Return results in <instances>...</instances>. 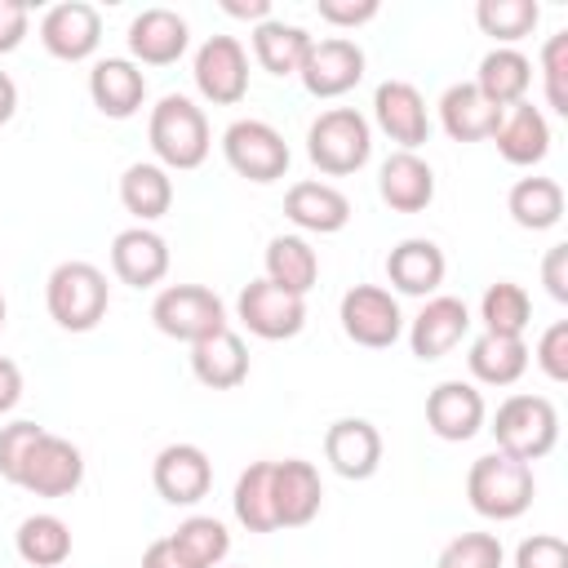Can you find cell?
I'll list each match as a JSON object with an SVG mask.
<instances>
[{"label":"cell","instance_id":"f35d334b","mask_svg":"<svg viewBox=\"0 0 568 568\" xmlns=\"http://www.w3.org/2000/svg\"><path fill=\"white\" fill-rule=\"evenodd\" d=\"M169 537H173V546H178L195 568H217V564L231 555V532H226V524L213 519V515H186Z\"/></svg>","mask_w":568,"mask_h":568},{"label":"cell","instance_id":"74e56055","mask_svg":"<svg viewBox=\"0 0 568 568\" xmlns=\"http://www.w3.org/2000/svg\"><path fill=\"white\" fill-rule=\"evenodd\" d=\"M475 22L484 36H493L501 49H515L524 36H532V27L541 22V4L537 0H479L475 4Z\"/></svg>","mask_w":568,"mask_h":568},{"label":"cell","instance_id":"8d00e7d4","mask_svg":"<svg viewBox=\"0 0 568 568\" xmlns=\"http://www.w3.org/2000/svg\"><path fill=\"white\" fill-rule=\"evenodd\" d=\"M231 510L248 532H275V506H271V462H248L235 479Z\"/></svg>","mask_w":568,"mask_h":568},{"label":"cell","instance_id":"6da1fadb","mask_svg":"<svg viewBox=\"0 0 568 568\" xmlns=\"http://www.w3.org/2000/svg\"><path fill=\"white\" fill-rule=\"evenodd\" d=\"M532 493H537V479H532V466L510 457V453H484L470 462L466 470V497H470V510L484 515V519H497V524H510L519 519L528 506H532Z\"/></svg>","mask_w":568,"mask_h":568},{"label":"cell","instance_id":"cb8c5ba5","mask_svg":"<svg viewBox=\"0 0 568 568\" xmlns=\"http://www.w3.org/2000/svg\"><path fill=\"white\" fill-rule=\"evenodd\" d=\"M284 217L297 226V231H311V235H337L346 222H351V200L333 186V182H293L288 195H284Z\"/></svg>","mask_w":568,"mask_h":568},{"label":"cell","instance_id":"3957f363","mask_svg":"<svg viewBox=\"0 0 568 568\" xmlns=\"http://www.w3.org/2000/svg\"><path fill=\"white\" fill-rule=\"evenodd\" d=\"M44 306L53 315L58 328L67 333H89L102 324L106 306H111V284L106 275L84 262V257H71V262H58L44 280Z\"/></svg>","mask_w":568,"mask_h":568},{"label":"cell","instance_id":"ac0fdd59","mask_svg":"<svg viewBox=\"0 0 568 568\" xmlns=\"http://www.w3.org/2000/svg\"><path fill=\"white\" fill-rule=\"evenodd\" d=\"M484 395L475 390V382H439L430 395H426V426L448 439V444H466L484 430Z\"/></svg>","mask_w":568,"mask_h":568},{"label":"cell","instance_id":"8992f818","mask_svg":"<svg viewBox=\"0 0 568 568\" xmlns=\"http://www.w3.org/2000/svg\"><path fill=\"white\" fill-rule=\"evenodd\" d=\"M151 324L164 337L195 346V342H204V337H213V333L226 328V306L204 284H169L151 302Z\"/></svg>","mask_w":568,"mask_h":568},{"label":"cell","instance_id":"83f0119b","mask_svg":"<svg viewBox=\"0 0 568 568\" xmlns=\"http://www.w3.org/2000/svg\"><path fill=\"white\" fill-rule=\"evenodd\" d=\"M493 142H497V151H501L506 164H519V169L541 164L546 151H550V120L541 115V106L519 102V106L501 111V124H497Z\"/></svg>","mask_w":568,"mask_h":568},{"label":"cell","instance_id":"ffe728a7","mask_svg":"<svg viewBox=\"0 0 568 568\" xmlns=\"http://www.w3.org/2000/svg\"><path fill=\"white\" fill-rule=\"evenodd\" d=\"M186 44H191V31L178 9L151 4L129 22V53L142 67H169L186 53Z\"/></svg>","mask_w":568,"mask_h":568},{"label":"cell","instance_id":"7bdbcfd3","mask_svg":"<svg viewBox=\"0 0 568 568\" xmlns=\"http://www.w3.org/2000/svg\"><path fill=\"white\" fill-rule=\"evenodd\" d=\"M515 568H568V541L555 532H532L515 546Z\"/></svg>","mask_w":568,"mask_h":568},{"label":"cell","instance_id":"277c9868","mask_svg":"<svg viewBox=\"0 0 568 568\" xmlns=\"http://www.w3.org/2000/svg\"><path fill=\"white\" fill-rule=\"evenodd\" d=\"M306 155L320 173L346 178L368 164L373 155V129L355 106H328L306 129Z\"/></svg>","mask_w":568,"mask_h":568},{"label":"cell","instance_id":"30bf717a","mask_svg":"<svg viewBox=\"0 0 568 568\" xmlns=\"http://www.w3.org/2000/svg\"><path fill=\"white\" fill-rule=\"evenodd\" d=\"M191 75H195L200 98H209L213 106H235L248 93V53L235 36H209L195 49Z\"/></svg>","mask_w":568,"mask_h":568},{"label":"cell","instance_id":"db71d44e","mask_svg":"<svg viewBox=\"0 0 568 568\" xmlns=\"http://www.w3.org/2000/svg\"><path fill=\"white\" fill-rule=\"evenodd\" d=\"M235 568H244V564H235Z\"/></svg>","mask_w":568,"mask_h":568},{"label":"cell","instance_id":"4316f807","mask_svg":"<svg viewBox=\"0 0 568 568\" xmlns=\"http://www.w3.org/2000/svg\"><path fill=\"white\" fill-rule=\"evenodd\" d=\"M439 124H444V133L453 142H484V138L497 133L501 111L470 80H462V84H448L444 89V98H439Z\"/></svg>","mask_w":568,"mask_h":568},{"label":"cell","instance_id":"b9f144b4","mask_svg":"<svg viewBox=\"0 0 568 568\" xmlns=\"http://www.w3.org/2000/svg\"><path fill=\"white\" fill-rule=\"evenodd\" d=\"M40 435H44V426H36L27 417L0 426V479L18 484V475H22V466H27V457H31V448H36Z\"/></svg>","mask_w":568,"mask_h":568},{"label":"cell","instance_id":"8fae6325","mask_svg":"<svg viewBox=\"0 0 568 568\" xmlns=\"http://www.w3.org/2000/svg\"><path fill=\"white\" fill-rule=\"evenodd\" d=\"M311 98H342L364 80V49L351 36H324L311 40V53L297 71Z\"/></svg>","mask_w":568,"mask_h":568},{"label":"cell","instance_id":"d590c367","mask_svg":"<svg viewBox=\"0 0 568 568\" xmlns=\"http://www.w3.org/2000/svg\"><path fill=\"white\" fill-rule=\"evenodd\" d=\"M479 320H484V333L524 337V328H528V320H532V297L524 293V284L497 280V284H488L484 297H479Z\"/></svg>","mask_w":568,"mask_h":568},{"label":"cell","instance_id":"ab89813d","mask_svg":"<svg viewBox=\"0 0 568 568\" xmlns=\"http://www.w3.org/2000/svg\"><path fill=\"white\" fill-rule=\"evenodd\" d=\"M506 550L497 532H457L453 541H444L435 568H501Z\"/></svg>","mask_w":568,"mask_h":568},{"label":"cell","instance_id":"60d3db41","mask_svg":"<svg viewBox=\"0 0 568 568\" xmlns=\"http://www.w3.org/2000/svg\"><path fill=\"white\" fill-rule=\"evenodd\" d=\"M541 84H546V106L555 115H568V31H555L541 49Z\"/></svg>","mask_w":568,"mask_h":568},{"label":"cell","instance_id":"44dd1931","mask_svg":"<svg viewBox=\"0 0 568 568\" xmlns=\"http://www.w3.org/2000/svg\"><path fill=\"white\" fill-rule=\"evenodd\" d=\"M111 271L129 288H155L169 275V244L151 226H124L111 240Z\"/></svg>","mask_w":568,"mask_h":568},{"label":"cell","instance_id":"7a4b0ae2","mask_svg":"<svg viewBox=\"0 0 568 568\" xmlns=\"http://www.w3.org/2000/svg\"><path fill=\"white\" fill-rule=\"evenodd\" d=\"M146 142L155 151V164L160 169H200L209 160V120L204 111L186 98V93H164L155 106H151V120H146Z\"/></svg>","mask_w":568,"mask_h":568},{"label":"cell","instance_id":"f907efd6","mask_svg":"<svg viewBox=\"0 0 568 568\" xmlns=\"http://www.w3.org/2000/svg\"><path fill=\"white\" fill-rule=\"evenodd\" d=\"M222 13L248 18V22H266L271 18V0H222Z\"/></svg>","mask_w":568,"mask_h":568},{"label":"cell","instance_id":"d4e9b609","mask_svg":"<svg viewBox=\"0 0 568 568\" xmlns=\"http://www.w3.org/2000/svg\"><path fill=\"white\" fill-rule=\"evenodd\" d=\"M377 195L395 213H422L435 200V169L417 151H390L377 173Z\"/></svg>","mask_w":568,"mask_h":568},{"label":"cell","instance_id":"9c48e42d","mask_svg":"<svg viewBox=\"0 0 568 568\" xmlns=\"http://www.w3.org/2000/svg\"><path fill=\"white\" fill-rule=\"evenodd\" d=\"M235 315L253 337L284 342V337H297L306 328V297H297V293H288V288H280L262 275V280H248L240 288Z\"/></svg>","mask_w":568,"mask_h":568},{"label":"cell","instance_id":"52a82bcc","mask_svg":"<svg viewBox=\"0 0 568 568\" xmlns=\"http://www.w3.org/2000/svg\"><path fill=\"white\" fill-rule=\"evenodd\" d=\"M222 155H226V164L240 178H248L257 186L280 182L288 173V164H293V151H288L284 133L275 124H266V120H235V124H226Z\"/></svg>","mask_w":568,"mask_h":568},{"label":"cell","instance_id":"bcb514c9","mask_svg":"<svg viewBox=\"0 0 568 568\" xmlns=\"http://www.w3.org/2000/svg\"><path fill=\"white\" fill-rule=\"evenodd\" d=\"M31 27V9L22 0H0V53H13L27 40Z\"/></svg>","mask_w":568,"mask_h":568},{"label":"cell","instance_id":"681fc988","mask_svg":"<svg viewBox=\"0 0 568 568\" xmlns=\"http://www.w3.org/2000/svg\"><path fill=\"white\" fill-rule=\"evenodd\" d=\"M18 399H22V368L9 355H0V417L13 413Z\"/></svg>","mask_w":568,"mask_h":568},{"label":"cell","instance_id":"484cf974","mask_svg":"<svg viewBox=\"0 0 568 568\" xmlns=\"http://www.w3.org/2000/svg\"><path fill=\"white\" fill-rule=\"evenodd\" d=\"M191 373H195V382L209 386V390H235V386L248 377L244 337L226 324L222 333L195 342V346H191Z\"/></svg>","mask_w":568,"mask_h":568},{"label":"cell","instance_id":"4fadbf2b","mask_svg":"<svg viewBox=\"0 0 568 568\" xmlns=\"http://www.w3.org/2000/svg\"><path fill=\"white\" fill-rule=\"evenodd\" d=\"M80 479H84V453L71 439L44 430L18 475V488H27L36 497H67L80 488Z\"/></svg>","mask_w":568,"mask_h":568},{"label":"cell","instance_id":"836d02e7","mask_svg":"<svg viewBox=\"0 0 568 568\" xmlns=\"http://www.w3.org/2000/svg\"><path fill=\"white\" fill-rule=\"evenodd\" d=\"M506 213L524 231H550L564 217V186L555 178H519L506 195Z\"/></svg>","mask_w":568,"mask_h":568},{"label":"cell","instance_id":"816d5d0a","mask_svg":"<svg viewBox=\"0 0 568 568\" xmlns=\"http://www.w3.org/2000/svg\"><path fill=\"white\" fill-rule=\"evenodd\" d=\"M13 111H18V84L9 71H0V124H9Z\"/></svg>","mask_w":568,"mask_h":568},{"label":"cell","instance_id":"f5cc1de1","mask_svg":"<svg viewBox=\"0 0 568 568\" xmlns=\"http://www.w3.org/2000/svg\"><path fill=\"white\" fill-rule=\"evenodd\" d=\"M0 328H4V293H0Z\"/></svg>","mask_w":568,"mask_h":568},{"label":"cell","instance_id":"d6a6232c","mask_svg":"<svg viewBox=\"0 0 568 568\" xmlns=\"http://www.w3.org/2000/svg\"><path fill=\"white\" fill-rule=\"evenodd\" d=\"M13 546H18V559L31 564V568H62L71 559V528L62 515H27L13 532Z\"/></svg>","mask_w":568,"mask_h":568},{"label":"cell","instance_id":"e0dca14e","mask_svg":"<svg viewBox=\"0 0 568 568\" xmlns=\"http://www.w3.org/2000/svg\"><path fill=\"white\" fill-rule=\"evenodd\" d=\"M470 333V311L462 297L435 293L426 297V306L413 315L408 324V346L417 359H444L453 346H462V337Z\"/></svg>","mask_w":568,"mask_h":568},{"label":"cell","instance_id":"5bb4252c","mask_svg":"<svg viewBox=\"0 0 568 568\" xmlns=\"http://www.w3.org/2000/svg\"><path fill=\"white\" fill-rule=\"evenodd\" d=\"M271 506H275V528H306L324 506V484L315 462L306 457L271 462Z\"/></svg>","mask_w":568,"mask_h":568},{"label":"cell","instance_id":"7402d4cb","mask_svg":"<svg viewBox=\"0 0 568 568\" xmlns=\"http://www.w3.org/2000/svg\"><path fill=\"white\" fill-rule=\"evenodd\" d=\"M89 98L106 120H129L146 102V75L133 58H98L89 71Z\"/></svg>","mask_w":568,"mask_h":568},{"label":"cell","instance_id":"f6af8a7d","mask_svg":"<svg viewBox=\"0 0 568 568\" xmlns=\"http://www.w3.org/2000/svg\"><path fill=\"white\" fill-rule=\"evenodd\" d=\"M315 9H320V18L328 27H364V22H373L382 13L377 0H320Z\"/></svg>","mask_w":568,"mask_h":568},{"label":"cell","instance_id":"f1b7e54d","mask_svg":"<svg viewBox=\"0 0 568 568\" xmlns=\"http://www.w3.org/2000/svg\"><path fill=\"white\" fill-rule=\"evenodd\" d=\"M497 111H510L519 102H528V84H532V62L519 53V49H488L479 58V71L470 80Z\"/></svg>","mask_w":568,"mask_h":568},{"label":"cell","instance_id":"1f68e13d","mask_svg":"<svg viewBox=\"0 0 568 568\" xmlns=\"http://www.w3.org/2000/svg\"><path fill=\"white\" fill-rule=\"evenodd\" d=\"M311 53V36L306 27L297 22H284V18H266L253 27V58L262 62V71L271 75H297L302 62Z\"/></svg>","mask_w":568,"mask_h":568},{"label":"cell","instance_id":"603a6c76","mask_svg":"<svg viewBox=\"0 0 568 568\" xmlns=\"http://www.w3.org/2000/svg\"><path fill=\"white\" fill-rule=\"evenodd\" d=\"M448 275V257L435 240H399L390 253H386V280L395 284V293H408V297H435V288L444 284Z\"/></svg>","mask_w":568,"mask_h":568},{"label":"cell","instance_id":"9a60e30c","mask_svg":"<svg viewBox=\"0 0 568 568\" xmlns=\"http://www.w3.org/2000/svg\"><path fill=\"white\" fill-rule=\"evenodd\" d=\"M40 44L62 62H84L102 44V13L84 0H62L40 18Z\"/></svg>","mask_w":568,"mask_h":568},{"label":"cell","instance_id":"e575fe53","mask_svg":"<svg viewBox=\"0 0 568 568\" xmlns=\"http://www.w3.org/2000/svg\"><path fill=\"white\" fill-rule=\"evenodd\" d=\"M262 262H266V280L288 288V293H297V297H306L315 288V280H320V257L302 235H275L266 244Z\"/></svg>","mask_w":568,"mask_h":568},{"label":"cell","instance_id":"7dc6e473","mask_svg":"<svg viewBox=\"0 0 568 568\" xmlns=\"http://www.w3.org/2000/svg\"><path fill=\"white\" fill-rule=\"evenodd\" d=\"M541 284H546V293L555 302H568V244L546 248V257H541Z\"/></svg>","mask_w":568,"mask_h":568},{"label":"cell","instance_id":"ee69618b","mask_svg":"<svg viewBox=\"0 0 568 568\" xmlns=\"http://www.w3.org/2000/svg\"><path fill=\"white\" fill-rule=\"evenodd\" d=\"M532 359H537V368H541L550 382H568V320H555V324L537 337Z\"/></svg>","mask_w":568,"mask_h":568},{"label":"cell","instance_id":"2e32d148","mask_svg":"<svg viewBox=\"0 0 568 568\" xmlns=\"http://www.w3.org/2000/svg\"><path fill=\"white\" fill-rule=\"evenodd\" d=\"M373 120L390 142H399V151H417L430 138L426 98L408 80H382L373 89Z\"/></svg>","mask_w":568,"mask_h":568},{"label":"cell","instance_id":"5b68a950","mask_svg":"<svg viewBox=\"0 0 568 568\" xmlns=\"http://www.w3.org/2000/svg\"><path fill=\"white\" fill-rule=\"evenodd\" d=\"M488 430L497 439V453H510L532 466L559 444V408L546 395H510L497 404Z\"/></svg>","mask_w":568,"mask_h":568},{"label":"cell","instance_id":"4dcf8cb0","mask_svg":"<svg viewBox=\"0 0 568 568\" xmlns=\"http://www.w3.org/2000/svg\"><path fill=\"white\" fill-rule=\"evenodd\" d=\"M120 204L138 217V226L164 217L173 209V178L155 160H138L120 173Z\"/></svg>","mask_w":568,"mask_h":568},{"label":"cell","instance_id":"d6986e66","mask_svg":"<svg viewBox=\"0 0 568 568\" xmlns=\"http://www.w3.org/2000/svg\"><path fill=\"white\" fill-rule=\"evenodd\" d=\"M324 457L342 479H373L382 466V430L368 417H337L324 430Z\"/></svg>","mask_w":568,"mask_h":568},{"label":"cell","instance_id":"ba28073f","mask_svg":"<svg viewBox=\"0 0 568 568\" xmlns=\"http://www.w3.org/2000/svg\"><path fill=\"white\" fill-rule=\"evenodd\" d=\"M337 320H342V333L355 346H368V351H386L404 333V311H399L395 293L382 288V284H355V288H346L342 293V306H337Z\"/></svg>","mask_w":568,"mask_h":568},{"label":"cell","instance_id":"c3c4849f","mask_svg":"<svg viewBox=\"0 0 568 568\" xmlns=\"http://www.w3.org/2000/svg\"><path fill=\"white\" fill-rule=\"evenodd\" d=\"M142 568H195V564L173 546V537H155V541L142 550Z\"/></svg>","mask_w":568,"mask_h":568},{"label":"cell","instance_id":"f546056e","mask_svg":"<svg viewBox=\"0 0 568 568\" xmlns=\"http://www.w3.org/2000/svg\"><path fill=\"white\" fill-rule=\"evenodd\" d=\"M470 377L484 386H515L528 373V342L524 337H501V333H479L466 351Z\"/></svg>","mask_w":568,"mask_h":568},{"label":"cell","instance_id":"7c38bea8","mask_svg":"<svg viewBox=\"0 0 568 568\" xmlns=\"http://www.w3.org/2000/svg\"><path fill=\"white\" fill-rule=\"evenodd\" d=\"M151 484L169 506H195L213 488V462L200 444H164L151 462Z\"/></svg>","mask_w":568,"mask_h":568}]
</instances>
